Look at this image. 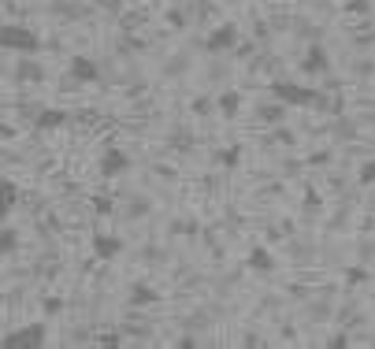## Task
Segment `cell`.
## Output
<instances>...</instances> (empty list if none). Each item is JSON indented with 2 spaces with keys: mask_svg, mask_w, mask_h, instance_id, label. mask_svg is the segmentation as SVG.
I'll return each mask as SVG.
<instances>
[{
  "mask_svg": "<svg viewBox=\"0 0 375 349\" xmlns=\"http://www.w3.org/2000/svg\"><path fill=\"white\" fill-rule=\"evenodd\" d=\"M63 123H67V112L63 108H41L34 115V130H41V134H48V130H60Z\"/></svg>",
  "mask_w": 375,
  "mask_h": 349,
  "instance_id": "8",
  "label": "cell"
},
{
  "mask_svg": "<svg viewBox=\"0 0 375 349\" xmlns=\"http://www.w3.org/2000/svg\"><path fill=\"white\" fill-rule=\"evenodd\" d=\"M0 45L8 48V53H19V56H38L41 53V41L34 30H26L19 23H4L0 26Z\"/></svg>",
  "mask_w": 375,
  "mask_h": 349,
  "instance_id": "1",
  "label": "cell"
},
{
  "mask_svg": "<svg viewBox=\"0 0 375 349\" xmlns=\"http://www.w3.org/2000/svg\"><path fill=\"white\" fill-rule=\"evenodd\" d=\"M101 345H104V349H112V345L119 349V345H123V338H119V335H101Z\"/></svg>",
  "mask_w": 375,
  "mask_h": 349,
  "instance_id": "17",
  "label": "cell"
},
{
  "mask_svg": "<svg viewBox=\"0 0 375 349\" xmlns=\"http://www.w3.org/2000/svg\"><path fill=\"white\" fill-rule=\"evenodd\" d=\"M357 178H361V186H375V160H364L361 171H357Z\"/></svg>",
  "mask_w": 375,
  "mask_h": 349,
  "instance_id": "14",
  "label": "cell"
},
{
  "mask_svg": "<svg viewBox=\"0 0 375 349\" xmlns=\"http://www.w3.org/2000/svg\"><path fill=\"white\" fill-rule=\"evenodd\" d=\"M45 312H48V316L60 312V301H56V297H48V301H45Z\"/></svg>",
  "mask_w": 375,
  "mask_h": 349,
  "instance_id": "18",
  "label": "cell"
},
{
  "mask_svg": "<svg viewBox=\"0 0 375 349\" xmlns=\"http://www.w3.org/2000/svg\"><path fill=\"white\" fill-rule=\"evenodd\" d=\"M149 301H156V290L153 286H145V282H134V286H130V305H149Z\"/></svg>",
  "mask_w": 375,
  "mask_h": 349,
  "instance_id": "12",
  "label": "cell"
},
{
  "mask_svg": "<svg viewBox=\"0 0 375 349\" xmlns=\"http://www.w3.org/2000/svg\"><path fill=\"white\" fill-rule=\"evenodd\" d=\"M271 97L279 104H286V108H308V104L320 101V93L312 86H301V82H290V78L271 82Z\"/></svg>",
  "mask_w": 375,
  "mask_h": 349,
  "instance_id": "2",
  "label": "cell"
},
{
  "mask_svg": "<svg viewBox=\"0 0 375 349\" xmlns=\"http://www.w3.org/2000/svg\"><path fill=\"white\" fill-rule=\"evenodd\" d=\"M119 253H123V238L97 230V235H93V257H97V260H104V264H112Z\"/></svg>",
  "mask_w": 375,
  "mask_h": 349,
  "instance_id": "6",
  "label": "cell"
},
{
  "mask_svg": "<svg viewBox=\"0 0 375 349\" xmlns=\"http://www.w3.org/2000/svg\"><path fill=\"white\" fill-rule=\"evenodd\" d=\"M331 345H335V349H342V345H349V338H346V335H335V338H331Z\"/></svg>",
  "mask_w": 375,
  "mask_h": 349,
  "instance_id": "19",
  "label": "cell"
},
{
  "mask_svg": "<svg viewBox=\"0 0 375 349\" xmlns=\"http://www.w3.org/2000/svg\"><path fill=\"white\" fill-rule=\"evenodd\" d=\"M238 160H241V149H238V145H234V149H223V153H219L223 168H238Z\"/></svg>",
  "mask_w": 375,
  "mask_h": 349,
  "instance_id": "15",
  "label": "cell"
},
{
  "mask_svg": "<svg viewBox=\"0 0 375 349\" xmlns=\"http://www.w3.org/2000/svg\"><path fill=\"white\" fill-rule=\"evenodd\" d=\"M67 75H71L75 82H82V86L101 82V68H97V60H89V56H71V60H67Z\"/></svg>",
  "mask_w": 375,
  "mask_h": 349,
  "instance_id": "4",
  "label": "cell"
},
{
  "mask_svg": "<svg viewBox=\"0 0 375 349\" xmlns=\"http://www.w3.org/2000/svg\"><path fill=\"white\" fill-rule=\"evenodd\" d=\"M15 205H19V186L8 178L4 182V212H15Z\"/></svg>",
  "mask_w": 375,
  "mask_h": 349,
  "instance_id": "13",
  "label": "cell"
},
{
  "mask_svg": "<svg viewBox=\"0 0 375 349\" xmlns=\"http://www.w3.org/2000/svg\"><path fill=\"white\" fill-rule=\"evenodd\" d=\"M126 168H130V156L123 149H104V156H101V175L104 178H119Z\"/></svg>",
  "mask_w": 375,
  "mask_h": 349,
  "instance_id": "7",
  "label": "cell"
},
{
  "mask_svg": "<svg viewBox=\"0 0 375 349\" xmlns=\"http://www.w3.org/2000/svg\"><path fill=\"white\" fill-rule=\"evenodd\" d=\"M216 108H219V112L227 115V119H234V115L241 112V93H238V90H231V93H223V97H219V101H216Z\"/></svg>",
  "mask_w": 375,
  "mask_h": 349,
  "instance_id": "11",
  "label": "cell"
},
{
  "mask_svg": "<svg viewBox=\"0 0 375 349\" xmlns=\"http://www.w3.org/2000/svg\"><path fill=\"white\" fill-rule=\"evenodd\" d=\"M45 342H48V323L38 320V323H26L19 331H8L0 338V349H41Z\"/></svg>",
  "mask_w": 375,
  "mask_h": 349,
  "instance_id": "3",
  "label": "cell"
},
{
  "mask_svg": "<svg viewBox=\"0 0 375 349\" xmlns=\"http://www.w3.org/2000/svg\"><path fill=\"white\" fill-rule=\"evenodd\" d=\"M11 249H15V230L11 227H4V230H0V253H11Z\"/></svg>",
  "mask_w": 375,
  "mask_h": 349,
  "instance_id": "16",
  "label": "cell"
},
{
  "mask_svg": "<svg viewBox=\"0 0 375 349\" xmlns=\"http://www.w3.org/2000/svg\"><path fill=\"white\" fill-rule=\"evenodd\" d=\"M246 268L249 272H275V253H271V249H249Z\"/></svg>",
  "mask_w": 375,
  "mask_h": 349,
  "instance_id": "10",
  "label": "cell"
},
{
  "mask_svg": "<svg viewBox=\"0 0 375 349\" xmlns=\"http://www.w3.org/2000/svg\"><path fill=\"white\" fill-rule=\"evenodd\" d=\"M234 41H238V26L234 23H219L205 38V48H208V53H227V48H234Z\"/></svg>",
  "mask_w": 375,
  "mask_h": 349,
  "instance_id": "5",
  "label": "cell"
},
{
  "mask_svg": "<svg viewBox=\"0 0 375 349\" xmlns=\"http://www.w3.org/2000/svg\"><path fill=\"white\" fill-rule=\"evenodd\" d=\"M327 63H331V60H327V48H323L320 41H312V45H308L305 63H301L305 71H312V75H316V71H327Z\"/></svg>",
  "mask_w": 375,
  "mask_h": 349,
  "instance_id": "9",
  "label": "cell"
}]
</instances>
